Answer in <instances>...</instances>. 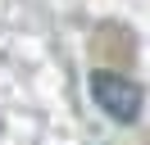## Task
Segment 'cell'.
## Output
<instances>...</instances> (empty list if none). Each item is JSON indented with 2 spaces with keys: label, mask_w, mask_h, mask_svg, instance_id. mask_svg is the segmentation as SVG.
Listing matches in <instances>:
<instances>
[{
  "label": "cell",
  "mask_w": 150,
  "mask_h": 145,
  "mask_svg": "<svg viewBox=\"0 0 150 145\" xmlns=\"http://www.w3.org/2000/svg\"><path fill=\"white\" fill-rule=\"evenodd\" d=\"M91 95L100 100V109L109 118H118V122H132V118L141 113V86L127 77H118V72H91Z\"/></svg>",
  "instance_id": "6da1fadb"
}]
</instances>
